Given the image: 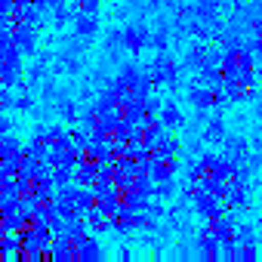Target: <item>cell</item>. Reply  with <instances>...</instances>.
Segmentation results:
<instances>
[{"label": "cell", "instance_id": "obj_18", "mask_svg": "<svg viewBox=\"0 0 262 262\" xmlns=\"http://www.w3.org/2000/svg\"><path fill=\"white\" fill-rule=\"evenodd\" d=\"M16 4H28V0H16Z\"/></svg>", "mask_w": 262, "mask_h": 262}, {"label": "cell", "instance_id": "obj_16", "mask_svg": "<svg viewBox=\"0 0 262 262\" xmlns=\"http://www.w3.org/2000/svg\"><path fill=\"white\" fill-rule=\"evenodd\" d=\"M10 43H13V31L0 28V50H4V47H10Z\"/></svg>", "mask_w": 262, "mask_h": 262}, {"label": "cell", "instance_id": "obj_10", "mask_svg": "<svg viewBox=\"0 0 262 262\" xmlns=\"http://www.w3.org/2000/svg\"><path fill=\"white\" fill-rule=\"evenodd\" d=\"M96 204V194H93V188H83V185H77V191H74V210L83 216L90 207Z\"/></svg>", "mask_w": 262, "mask_h": 262}, {"label": "cell", "instance_id": "obj_3", "mask_svg": "<svg viewBox=\"0 0 262 262\" xmlns=\"http://www.w3.org/2000/svg\"><path fill=\"white\" fill-rule=\"evenodd\" d=\"M194 194V207H198V213L201 216H207V219H216V216H222L225 210H222V204H219V198H213V194H207V191H191Z\"/></svg>", "mask_w": 262, "mask_h": 262}, {"label": "cell", "instance_id": "obj_5", "mask_svg": "<svg viewBox=\"0 0 262 262\" xmlns=\"http://www.w3.org/2000/svg\"><path fill=\"white\" fill-rule=\"evenodd\" d=\"M120 43L126 47V50H133V53H139V50H145V43H148V31L145 28H126L123 34H120Z\"/></svg>", "mask_w": 262, "mask_h": 262}, {"label": "cell", "instance_id": "obj_15", "mask_svg": "<svg viewBox=\"0 0 262 262\" xmlns=\"http://www.w3.org/2000/svg\"><path fill=\"white\" fill-rule=\"evenodd\" d=\"M62 117H65V120H77V105L65 102V105H62Z\"/></svg>", "mask_w": 262, "mask_h": 262}, {"label": "cell", "instance_id": "obj_17", "mask_svg": "<svg viewBox=\"0 0 262 262\" xmlns=\"http://www.w3.org/2000/svg\"><path fill=\"white\" fill-rule=\"evenodd\" d=\"M13 105H16L19 111H28V108H31V96H22V99H16Z\"/></svg>", "mask_w": 262, "mask_h": 262}, {"label": "cell", "instance_id": "obj_13", "mask_svg": "<svg viewBox=\"0 0 262 262\" xmlns=\"http://www.w3.org/2000/svg\"><path fill=\"white\" fill-rule=\"evenodd\" d=\"M13 102H16V96H13V86H4V83H0V111L13 108Z\"/></svg>", "mask_w": 262, "mask_h": 262}, {"label": "cell", "instance_id": "obj_19", "mask_svg": "<svg viewBox=\"0 0 262 262\" xmlns=\"http://www.w3.org/2000/svg\"><path fill=\"white\" fill-rule=\"evenodd\" d=\"M0 59H4V56H0Z\"/></svg>", "mask_w": 262, "mask_h": 262}, {"label": "cell", "instance_id": "obj_8", "mask_svg": "<svg viewBox=\"0 0 262 262\" xmlns=\"http://www.w3.org/2000/svg\"><path fill=\"white\" fill-rule=\"evenodd\" d=\"M0 158H22V142L13 133L0 136Z\"/></svg>", "mask_w": 262, "mask_h": 262}, {"label": "cell", "instance_id": "obj_6", "mask_svg": "<svg viewBox=\"0 0 262 262\" xmlns=\"http://www.w3.org/2000/svg\"><path fill=\"white\" fill-rule=\"evenodd\" d=\"M71 182H74V185H83V188H93V182H96V161H86V158H83V161L74 167Z\"/></svg>", "mask_w": 262, "mask_h": 262}, {"label": "cell", "instance_id": "obj_12", "mask_svg": "<svg viewBox=\"0 0 262 262\" xmlns=\"http://www.w3.org/2000/svg\"><path fill=\"white\" fill-rule=\"evenodd\" d=\"M68 139H71V148H77L80 155H83V151H86V145H90V133H86V129H71Z\"/></svg>", "mask_w": 262, "mask_h": 262}, {"label": "cell", "instance_id": "obj_1", "mask_svg": "<svg viewBox=\"0 0 262 262\" xmlns=\"http://www.w3.org/2000/svg\"><path fill=\"white\" fill-rule=\"evenodd\" d=\"M13 43L19 47L22 56H34V50H37V25L19 22V25L13 28Z\"/></svg>", "mask_w": 262, "mask_h": 262}, {"label": "cell", "instance_id": "obj_9", "mask_svg": "<svg viewBox=\"0 0 262 262\" xmlns=\"http://www.w3.org/2000/svg\"><path fill=\"white\" fill-rule=\"evenodd\" d=\"M188 102H191L194 108H201V111H204V108H210V105H213V90H210V86H194V90L188 93Z\"/></svg>", "mask_w": 262, "mask_h": 262}, {"label": "cell", "instance_id": "obj_2", "mask_svg": "<svg viewBox=\"0 0 262 262\" xmlns=\"http://www.w3.org/2000/svg\"><path fill=\"white\" fill-rule=\"evenodd\" d=\"M71 241H74V250H77V262H99L102 259V244L90 231H83V234H77Z\"/></svg>", "mask_w": 262, "mask_h": 262}, {"label": "cell", "instance_id": "obj_14", "mask_svg": "<svg viewBox=\"0 0 262 262\" xmlns=\"http://www.w3.org/2000/svg\"><path fill=\"white\" fill-rule=\"evenodd\" d=\"M102 0H77V13H99Z\"/></svg>", "mask_w": 262, "mask_h": 262}, {"label": "cell", "instance_id": "obj_11", "mask_svg": "<svg viewBox=\"0 0 262 262\" xmlns=\"http://www.w3.org/2000/svg\"><path fill=\"white\" fill-rule=\"evenodd\" d=\"M22 155H28V158H37V161H43V155H47V142L43 139H37V136H31L25 145H22Z\"/></svg>", "mask_w": 262, "mask_h": 262}, {"label": "cell", "instance_id": "obj_7", "mask_svg": "<svg viewBox=\"0 0 262 262\" xmlns=\"http://www.w3.org/2000/svg\"><path fill=\"white\" fill-rule=\"evenodd\" d=\"M158 120H161L167 129H176V126H182V111H179L173 102H167V105H161V111H158Z\"/></svg>", "mask_w": 262, "mask_h": 262}, {"label": "cell", "instance_id": "obj_4", "mask_svg": "<svg viewBox=\"0 0 262 262\" xmlns=\"http://www.w3.org/2000/svg\"><path fill=\"white\" fill-rule=\"evenodd\" d=\"M74 31H77V37H83V40L96 37V31H99L96 13H74Z\"/></svg>", "mask_w": 262, "mask_h": 262}]
</instances>
